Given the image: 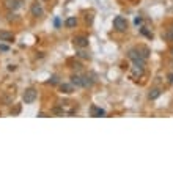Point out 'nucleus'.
I'll use <instances>...</instances> for the list:
<instances>
[{
  "label": "nucleus",
  "mask_w": 173,
  "mask_h": 173,
  "mask_svg": "<svg viewBox=\"0 0 173 173\" xmlns=\"http://www.w3.org/2000/svg\"><path fill=\"white\" fill-rule=\"evenodd\" d=\"M128 57L131 58L135 65H143L145 66V58H143V55H142L140 49H131L129 54H128Z\"/></svg>",
  "instance_id": "1"
},
{
  "label": "nucleus",
  "mask_w": 173,
  "mask_h": 173,
  "mask_svg": "<svg viewBox=\"0 0 173 173\" xmlns=\"http://www.w3.org/2000/svg\"><path fill=\"white\" fill-rule=\"evenodd\" d=\"M113 27H115L116 32L123 33V32H126V30H128V21L123 16H116L113 19Z\"/></svg>",
  "instance_id": "2"
},
{
  "label": "nucleus",
  "mask_w": 173,
  "mask_h": 173,
  "mask_svg": "<svg viewBox=\"0 0 173 173\" xmlns=\"http://www.w3.org/2000/svg\"><path fill=\"white\" fill-rule=\"evenodd\" d=\"M36 96H38V93H36V90L35 88H27L25 91H24V95H22V99L25 104H32L36 101Z\"/></svg>",
  "instance_id": "3"
},
{
  "label": "nucleus",
  "mask_w": 173,
  "mask_h": 173,
  "mask_svg": "<svg viewBox=\"0 0 173 173\" xmlns=\"http://www.w3.org/2000/svg\"><path fill=\"white\" fill-rule=\"evenodd\" d=\"M30 11H32V14H33V16L40 17V16H43V13H44V8H43L41 2H38V0H35V2L32 3V8H30Z\"/></svg>",
  "instance_id": "4"
},
{
  "label": "nucleus",
  "mask_w": 173,
  "mask_h": 173,
  "mask_svg": "<svg viewBox=\"0 0 173 173\" xmlns=\"http://www.w3.org/2000/svg\"><path fill=\"white\" fill-rule=\"evenodd\" d=\"M72 43H74V46H76V47H86V46H88V38L84 36V35H79V36H74Z\"/></svg>",
  "instance_id": "5"
},
{
  "label": "nucleus",
  "mask_w": 173,
  "mask_h": 173,
  "mask_svg": "<svg viewBox=\"0 0 173 173\" xmlns=\"http://www.w3.org/2000/svg\"><path fill=\"white\" fill-rule=\"evenodd\" d=\"M143 72H145V66H143V65H135V63H134V66H132V72H131L132 79H139V77H142V76H143Z\"/></svg>",
  "instance_id": "6"
},
{
  "label": "nucleus",
  "mask_w": 173,
  "mask_h": 173,
  "mask_svg": "<svg viewBox=\"0 0 173 173\" xmlns=\"http://www.w3.org/2000/svg\"><path fill=\"white\" fill-rule=\"evenodd\" d=\"M21 5H22V0H5V7L13 11H16Z\"/></svg>",
  "instance_id": "7"
},
{
  "label": "nucleus",
  "mask_w": 173,
  "mask_h": 173,
  "mask_svg": "<svg viewBox=\"0 0 173 173\" xmlns=\"http://www.w3.org/2000/svg\"><path fill=\"white\" fill-rule=\"evenodd\" d=\"M90 112H91V116H104V115H106V110H102V109L96 107V106H91Z\"/></svg>",
  "instance_id": "8"
},
{
  "label": "nucleus",
  "mask_w": 173,
  "mask_h": 173,
  "mask_svg": "<svg viewBox=\"0 0 173 173\" xmlns=\"http://www.w3.org/2000/svg\"><path fill=\"white\" fill-rule=\"evenodd\" d=\"M14 35L10 32H5V30H0V41H13Z\"/></svg>",
  "instance_id": "9"
},
{
  "label": "nucleus",
  "mask_w": 173,
  "mask_h": 173,
  "mask_svg": "<svg viewBox=\"0 0 173 173\" xmlns=\"http://www.w3.org/2000/svg\"><path fill=\"white\" fill-rule=\"evenodd\" d=\"M60 90L63 91V93H66V95H71L72 91H74V85L72 84H61L60 85Z\"/></svg>",
  "instance_id": "10"
},
{
  "label": "nucleus",
  "mask_w": 173,
  "mask_h": 173,
  "mask_svg": "<svg viewBox=\"0 0 173 173\" xmlns=\"http://www.w3.org/2000/svg\"><path fill=\"white\" fill-rule=\"evenodd\" d=\"M65 25H66L68 28L76 27V25H77V19H76V17H68V19L65 21Z\"/></svg>",
  "instance_id": "11"
},
{
  "label": "nucleus",
  "mask_w": 173,
  "mask_h": 173,
  "mask_svg": "<svg viewBox=\"0 0 173 173\" xmlns=\"http://www.w3.org/2000/svg\"><path fill=\"white\" fill-rule=\"evenodd\" d=\"M71 84L76 85V86H84L82 77H80V76H71Z\"/></svg>",
  "instance_id": "12"
},
{
  "label": "nucleus",
  "mask_w": 173,
  "mask_h": 173,
  "mask_svg": "<svg viewBox=\"0 0 173 173\" xmlns=\"http://www.w3.org/2000/svg\"><path fill=\"white\" fill-rule=\"evenodd\" d=\"M159 96H160V90H159V88H153V90L150 91V95H148L150 99H157Z\"/></svg>",
  "instance_id": "13"
},
{
  "label": "nucleus",
  "mask_w": 173,
  "mask_h": 173,
  "mask_svg": "<svg viewBox=\"0 0 173 173\" xmlns=\"http://www.w3.org/2000/svg\"><path fill=\"white\" fill-rule=\"evenodd\" d=\"M82 84H84V86H91L93 85V79L90 76H82Z\"/></svg>",
  "instance_id": "14"
},
{
  "label": "nucleus",
  "mask_w": 173,
  "mask_h": 173,
  "mask_svg": "<svg viewBox=\"0 0 173 173\" xmlns=\"http://www.w3.org/2000/svg\"><path fill=\"white\" fill-rule=\"evenodd\" d=\"M164 38H165L167 41H173V30H172V28H169V30L164 33Z\"/></svg>",
  "instance_id": "15"
},
{
  "label": "nucleus",
  "mask_w": 173,
  "mask_h": 173,
  "mask_svg": "<svg viewBox=\"0 0 173 173\" xmlns=\"http://www.w3.org/2000/svg\"><path fill=\"white\" fill-rule=\"evenodd\" d=\"M140 32H142V33H143V35L146 36V38H150V40L153 38V33H151V32H148V30H146V28H140Z\"/></svg>",
  "instance_id": "16"
},
{
  "label": "nucleus",
  "mask_w": 173,
  "mask_h": 173,
  "mask_svg": "<svg viewBox=\"0 0 173 173\" xmlns=\"http://www.w3.org/2000/svg\"><path fill=\"white\" fill-rule=\"evenodd\" d=\"M79 57H84V58H88L90 55H86L85 52H79Z\"/></svg>",
  "instance_id": "17"
},
{
  "label": "nucleus",
  "mask_w": 173,
  "mask_h": 173,
  "mask_svg": "<svg viewBox=\"0 0 173 173\" xmlns=\"http://www.w3.org/2000/svg\"><path fill=\"white\" fill-rule=\"evenodd\" d=\"M0 51H8V46H5V44H0Z\"/></svg>",
  "instance_id": "18"
},
{
  "label": "nucleus",
  "mask_w": 173,
  "mask_h": 173,
  "mask_svg": "<svg viewBox=\"0 0 173 173\" xmlns=\"http://www.w3.org/2000/svg\"><path fill=\"white\" fill-rule=\"evenodd\" d=\"M135 24H137V25H139V24L142 22V17H135V21H134Z\"/></svg>",
  "instance_id": "19"
},
{
  "label": "nucleus",
  "mask_w": 173,
  "mask_h": 173,
  "mask_svg": "<svg viewBox=\"0 0 173 173\" xmlns=\"http://www.w3.org/2000/svg\"><path fill=\"white\" fill-rule=\"evenodd\" d=\"M170 82H173V74H172V76H170Z\"/></svg>",
  "instance_id": "20"
},
{
  "label": "nucleus",
  "mask_w": 173,
  "mask_h": 173,
  "mask_svg": "<svg viewBox=\"0 0 173 173\" xmlns=\"http://www.w3.org/2000/svg\"><path fill=\"white\" fill-rule=\"evenodd\" d=\"M172 54H173V49H172Z\"/></svg>",
  "instance_id": "21"
},
{
  "label": "nucleus",
  "mask_w": 173,
  "mask_h": 173,
  "mask_svg": "<svg viewBox=\"0 0 173 173\" xmlns=\"http://www.w3.org/2000/svg\"><path fill=\"white\" fill-rule=\"evenodd\" d=\"M172 30H173V28H172Z\"/></svg>",
  "instance_id": "22"
}]
</instances>
